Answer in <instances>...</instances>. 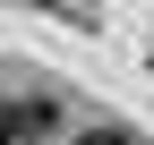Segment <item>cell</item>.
I'll list each match as a JSON object with an SVG mask.
<instances>
[{"label": "cell", "mask_w": 154, "mask_h": 145, "mask_svg": "<svg viewBox=\"0 0 154 145\" xmlns=\"http://www.w3.org/2000/svg\"><path fill=\"white\" fill-rule=\"evenodd\" d=\"M51 128V102L34 94V102H17V94H0V145H17V137H43Z\"/></svg>", "instance_id": "1"}]
</instances>
